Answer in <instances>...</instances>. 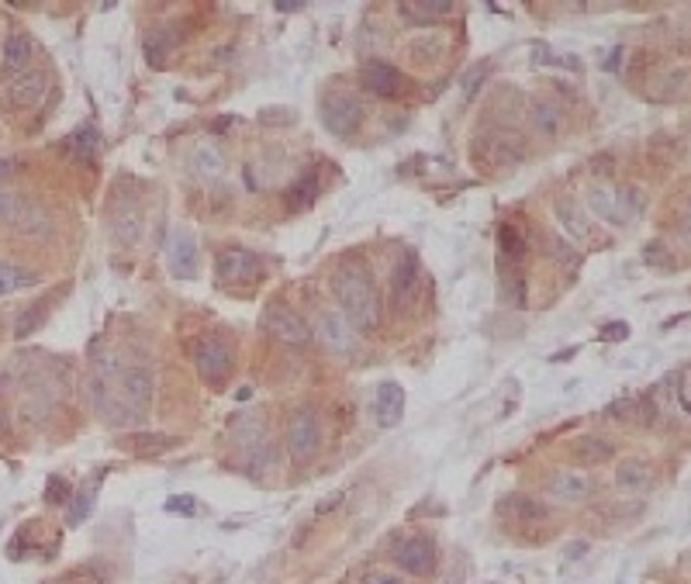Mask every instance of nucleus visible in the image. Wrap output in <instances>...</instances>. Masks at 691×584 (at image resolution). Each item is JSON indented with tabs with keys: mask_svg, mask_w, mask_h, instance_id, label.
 Returning <instances> with one entry per match:
<instances>
[{
	"mask_svg": "<svg viewBox=\"0 0 691 584\" xmlns=\"http://www.w3.org/2000/svg\"><path fill=\"white\" fill-rule=\"evenodd\" d=\"M588 215L605 225H625L623 211H619V190L591 187V190H588Z\"/></svg>",
	"mask_w": 691,
	"mask_h": 584,
	"instance_id": "6ab92c4d",
	"label": "nucleus"
},
{
	"mask_svg": "<svg viewBox=\"0 0 691 584\" xmlns=\"http://www.w3.org/2000/svg\"><path fill=\"white\" fill-rule=\"evenodd\" d=\"M97 377H101V374H97ZM114 381L121 387V398L128 404H135V411H142L146 404H153V398H156V374H153V367H146V363L121 367V374H118Z\"/></svg>",
	"mask_w": 691,
	"mask_h": 584,
	"instance_id": "6e6552de",
	"label": "nucleus"
},
{
	"mask_svg": "<svg viewBox=\"0 0 691 584\" xmlns=\"http://www.w3.org/2000/svg\"><path fill=\"white\" fill-rule=\"evenodd\" d=\"M249 398H252V387H239L235 391V402H249Z\"/></svg>",
	"mask_w": 691,
	"mask_h": 584,
	"instance_id": "de8ad7c7",
	"label": "nucleus"
},
{
	"mask_svg": "<svg viewBox=\"0 0 691 584\" xmlns=\"http://www.w3.org/2000/svg\"><path fill=\"white\" fill-rule=\"evenodd\" d=\"M685 84H688V66L668 69V84H664V87L657 90V93H660V97H670L674 90H681V87H685Z\"/></svg>",
	"mask_w": 691,
	"mask_h": 584,
	"instance_id": "a19ab883",
	"label": "nucleus"
},
{
	"mask_svg": "<svg viewBox=\"0 0 691 584\" xmlns=\"http://www.w3.org/2000/svg\"><path fill=\"white\" fill-rule=\"evenodd\" d=\"M498 249H501V256L512 260V263H518V260L526 256V239H522V228L515 222L498 225Z\"/></svg>",
	"mask_w": 691,
	"mask_h": 584,
	"instance_id": "cd10ccee",
	"label": "nucleus"
},
{
	"mask_svg": "<svg viewBox=\"0 0 691 584\" xmlns=\"http://www.w3.org/2000/svg\"><path fill=\"white\" fill-rule=\"evenodd\" d=\"M24 211V201L18 194H0V222H18Z\"/></svg>",
	"mask_w": 691,
	"mask_h": 584,
	"instance_id": "4c0bfd02",
	"label": "nucleus"
},
{
	"mask_svg": "<svg viewBox=\"0 0 691 584\" xmlns=\"http://www.w3.org/2000/svg\"><path fill=\"white\" fill-rule=\"evenodd\" d=\"M359 584H404V581L402 574H394V571H370Z\"/></svg>",
	"mask_w": 691,
	"mask_h": 584,
	"instance_id": "79ce46f5",
	"label": "nucleus"
},
{
	"mask_svg": "<svg viewBox=\"0 0 691 584\" xmlns=\"http://www.w3.org/2000/svg\"><path fill=\"white\" fill-rule=\"evenodd\" d=\"M398 563H402V571L415 574V578L429 574V571L436 567V539L432 536H412L408 543H402V550H398Z\"/></svg>",
	"mask_w": 691,
	"mask_h": 584,
	"instance_id": "f8f14e48",
	"label": "nucleus"
},
{
	"mask_svg": "<svg viewBox=\"0 0 691 584\" xmlns=\"http://www.w3.org/2000/svg\"><path fill=\"white\" fill-rule=\"evenodd\" d=\"M301 7H305V4H297V0H290V4H288V0H280V4H277V11H280V14H290V11H301Z\"/></svg>",
	"mask_w": 691,
	"mask_h": 584,
	"instance_id": "49530a36",
	"label": "nucleus"
},
{
	"mask_svg": "<svg viewBox=\"0 0 691 584\" xmlns=\"http://www.w3.org/2000/svg\"><path fill=\"white\" fill-rule=\"evenodd\" d=\"M314 198H318V177L308 173V177H301L288 190V208L290 211H308L314 204Z\"/></svg>",
	"mask_w": 691,
	"mask_h": 584,
	"instance_id": "c756f323",
	"label": "nucleus"
},
{
	"mask_svg": "<svg viewBox=\"0 0 691 584\" xmlns=\"http://www.w3.org/2000/svg\"><path fill=\"white\" fill-rule=\"evenodd\" d=\"M111 235L114 243L121 246H135L142 239V211L138 204H125V208H114L111 211Z\"/></svg>",
	"mask_w": 691,
	"mask_h": 584,
	"instance_id": "a211bd4d",
	"label": "nucleus"
},
{
	"mask_svg": "<svg viewBox=\"0 0 691 584\" xmlns=\"http://www.w3.org/2000/svg\"><path fill=\"white\" fill-rule=\"evenodd\" d=\"M69 484L63 481V477H49V491H45V501L49 505H63V501H69Z\"/></svg>",
	"mask_w": 691,
	"mask_h": 584,
	"instance_id": "58836bf2",
	"label": "nucleus"
},
{
	"mask_svg": "<svg viewBox=\"0 0 691 584\" xmlns=\"http://www.w3.org/2000/svg\"><path fill=\"white\" fill-rule=\"evenodd\" d=\"M4 429H7V419H4V415H0V432H4Z\"/></svg>",
	"mask_w": 691,
	"mask_h": 584,
	"instance_id": "09e8293b",
	"label": "nucleus"
},
{
	"mask_svg": "<svg viewBox=\"0 0 691 584\" xmlns=\"http://www.w3.org/2000/svg\"><path fill=\"white\" fill-rule=\"evenodd\" d=\"M31 56H35V42H31V35H24V31H14V35L4 42V69H7V73L28 69Z\"/></svg>",
	"mask_w": 691,
	"mask_h": 584,
	"instance_id": "4be33fe9",
	"label": "nucleus"
},
{
	"mask_svg": "<svg viewBox=\"0 0 691 584\" xmlns=\"http://www.w3.org/2000/svg\"><path fill=\"white\" fill-rule=\"evenodd\" d=\"M322 125L332 135H353L363 125V101L357 93L332 90L322 97Z\"/></svg>",
	"mask_w": 691,
	"mask_h": 584,
	"instance_id": "f03ea898",
	"label": "nucleus"
},
{
	"mask_svg": "<svg viewBox=\"0 0 691 584\" xmlns=\"http://www.w3.org/2000/svg\"><path fill=\"white\" fill-rule=\"evenodd\" d=\"M453 11H456V7H453L449 0H402V4H398V14L412 24L443 22V18H449Z\"/></svg>",
	"mask_w": 691,
	"mask_h": 584,
	"instance_id": "f3484780",
	"label": "nucleus"
},
{
	"mask_svg": "<svg viewBox=\"0 0 691 584\" xmlns=\"http://www.w3.org/2000/svg\"><path fill=\"white\" fill-rule=\"evenodd\" d=\"M166 512H180L183 518H194L198 516V498L194 494H173L166 501Z\"/></svg>",
	"mask_w": 691,
	"mask_h": 584,
	"instance_id": "e433bc0d",
	"label": "nucleus"
},
{
	"mask_svg": "<svg viewBox=\"0 0 691 584\" xmlns=\"http://www.w3.org/2000/svg\"><path fill=\"white\" fill-rule=\"evenodd\" d=\"M509 512L515 518H529V522L546 516V509L536 498H529V494H505V498H498V516H509Z\"/></svg>",
	"mask_w": 691,
	"mask_h": 584,
	"instance_id": "bb28decb",
	"label": "nucleus"
},
{
	"mask_svg": "<svg viewBox=\"0 0 691 584\" xmlns=\"http://www.w3.org/2000/svg\"><path fill=\"white\" fill-rule=\"evenodd\" d=\"M39 318H42V308H28V312L18 318V325H14V336L18 339L31 336V332L39 329Z\"/></svg>",
	"mask_w": 691,
	"mask_h": 584,
	"instance_id": "ea45409f",
	"label": "nucleus"
},
{
	"mask_svg": "<svg viewBox=\"0 0 691 584\" xmlns=\"http://www.w3.org/2000/svg\"><path fill=\"white\" fill-rule=\"evenodd\" d=\"M170 270L180 280L198 277V243H194V235H187V232L173 235V243H170Z\"/></svg>",
	"mask_w": 691,
	"mask_h": 584,
	"instance_id": "dca6fc26",
	"label": "nucleus"
},
{
	"mask_svg": "<svg viewBox=\"0 0 691 584\" xmlns=\"http://www.w3.org/2000/svg\"><path fill=\"white\" fill-rule=\"evenodd\" d=\"M650 481H653V473L643 460H636V456H629V460H619V467H616V484L623 488V491H647Z\"/></svg>",
	"mask_w": 691,
	"mask_h": 584,
	"instance_id": "5701e85b",
	"label": "nucleus"
},
{
	"mask_svg": "<svg viewBox=\"0 0 691 584\" xmlns=\"http://www.w3.org/2000/svg\"><path fill=\"white\" fill-rule=\"evenodd\" d=\"M18 173V159L11 156H0V183H7V180Z\"/></svg>",
	"mask_w": 691,
	"mask_h": 584,
	"instance_id": "a18cd8bd",
	"label": "nucleus"
},
{
	"mask_svg": "<svg viewBox=\"0 0 691 584\" xmlns=\"http://www.w3.org/2000/svg\"><path fill=\"white\" fill-rule=\"evenodd\" d=\"M602 339L605 342H623V339H629V325L625 322H612V325L602 329Z\"/></svg>",
	"mask_w": 691,
	"mask_h": 584,
	"instance_id": "37998d69",
	"label": "nucleus"
},
{
	"mask_svg": "<svg viewBox=\"0 0 691 584\" xmlns=\"http://www.w3.org/2000/svg\"><path fill=\"white\" fill-rule=\"evenodd\" d=\"M332 291L339 301V312L346 314L359 332H374L380 325V294L377 284L357 267L339 270L332 277Z\"/></svg>",
	"mask_w": 691,
	"mask_h": 584,
	"instance_id": "f257e3e1",
	"label": "nucleus"
},
{
	"mask_svg": "<svg viewBox=\"0 0 691 584\" xmlns=\"http://www.w3.org/2000/svg\"><path fill=\"white\" fill-rule=\"evenodd\" d=\"M443 35H415L412 42H408V56L415 59V63H436L439 56H443Z\"/></svg>",
	"mask_w": 691,
	"mask_h": 584,
	"instance_id": "c85d7f7f",
	"label": "nucleus"
},
{
	"mask_svg": "<svg viewBox=\"0 0 691 584\" xmlns=\"http://www.w3.org/2000/svg\"><path fill=\"white\" fill-rule=\"evenodd\" d=\"M45 90H49V76H45L42 69H24L22 76H14L11 80V101L14 104H22V108H31V104H39L45 97Z\"/></svg>",
	"mask_w": 691,
	"mask_h": 584,
	"instance_id": "2eb2a0df",
	"label": "nucleus"
},
{
	"mask_svg": "<svg viewBox=\"0 0 691 584\" xmlns=\"http://www.w3.org/2000/svg\"><path fill=\"white\" fill-rule=\"evenodd\" d=\"M170 52H173V31H153L149 39H146V59L153 63V66H166V59H170Z\"/></svg>",
	"mask_w": 691,
	"mask_h": 584,
	"instance_id": "473e14b6",
	"label": "nucleus"
},
{
	"mask_svg": "<svg viewBox=\"0 0 691 584\" xmlns=\"http://www.w3.org/2000/svg\"><path fill=\"white\" fill-rule=\"evenodd\" d=\"M554 215H557V222H560V228H563V239H567V243H574V246H591V243H595L591 215H588L584 208H578L571 198L554 204Z\"/></svg>",
	"mask_w": 691,
	"mask_h": 584,
	"instance_id": "1a4fd4ad",
	"label": "nucleus"
},
{
	"mask_svg": "<svg viewBox=\"0 0 691 584\" xmlns=\"http://www.w3.org/2000/svg\"><path fill=\"white\" fill-rule=\"evenodd\" d=\"M359 84L367 93H374V97H384V101H391V97H398L402 93V69L391 66V63H367V66L359 69Z\"/></svg>",
	"mask_w": 691,
	"mask_h": 584,
	"instance_id": "9b49d317",
	"label": "nucleus"
},
{
	"mask_svg": "<svg viewBox=\"0 0 691 584\" xmlns=\"http://www.w3.org/2000/svg\"><path fill=\"white\" fill-rule=\"evenodd\" d=\"M194 367L204 381L222 384L232 370V346L218 336H204L194 342Z\"/></svg>",
	"mask_w": 691,
	"mask_h": 584,
	"instance_id": "423d86ee",
	"label": "nucleus"
},
{
	"mask_svg": "<svg viewBox=\"0 0 691 584\" xmlns=\"http://www.w3.org/2000/svg\"><path fill=\"white\" fill-rule=\"evenodd\" d=\"M546 252L557 260L560 267H567V270H578L580 260H584V252H580L574 243H567L563 235H546Z\"/></svg>",
	"mask_w": 691,
	"mask_h": 584,
	"instance_id": "2f4dec72",
	"label": "nucleus"
},
{
	"mask_svg": "<svg viewBox=\"0 0 691 584\" xmlns=\"http://www.w3.org/2000/svg\"><path fill=\"white\" fill-rule=\"evenodd\" d=\"M529 125H533L539 135H557L563 128V111H560L554 101H533L529 108Z\"/></svg>",
	"mask_w": 691,
	"mask_h": 584,
	"instance_id": "b1692460",
	"label": "nucleus"
},
{
	"mask_svg": "<svg viewBox=\"0 0 691 584\" xmlns=\"http://www.w3.org/2000/svg\"><path fill=\"white\" fill-rule=\"evenodd\" d=\"M190 170L198 173L201 180H218L225 173V156L222 149L215 146V142H201L198 149H194V156H190Z\"/></svg>",
	"mask_w": 691,
	"mask_h": 584,
	"instance_id": "412c9836",
	"label": "nucleus"
},
{
	"mask_svg": "<svg viewBox=\"0 0 691 584\" xmlns=\"http://www.w3.org/2000/svg\"><path fill=\"white\" fill-rule=\"evenodd\" d=\"M567 453L580 464H608L616 456V447L602 436H580L574 443H567Z\"/></svg>",
	"mask_w": 691,
	"mask_h": 584,
	"instance_id": "aec40b11",
	"label": "nucleus"
},
{
	"mask_svg": "<svg viewBox=\"0 0 691 584\" xmlns=\"http://www.w3.org/2000/svg\"><path fill=\"white\" fill-rule=\"evenodd\" d=\"M415 284H419V256L408 249V252H404V260L398 263V270H394V284H391L394 301H398V305L408 301L412 291H415Z\"/></svg>",
	"mask_w": 691,
	"mask_h": 584,
	"instance_id": "393cba45",
	"label": "nucleus"
},
{
	"mask_svg": "<svg viewBox=\"0 0 691 584\" xmlns=\"http://www.w3.org/2000/svg\"><path fill=\"white\" fill-rule=\"evenodd\" d=\"M97 146H101V132H97L93 125H80V128L66 138V149L80 159L93 156V153H97Z\"/></svg>",
	"mask_w": 691,
	"mask_h": 584,
	"instance_id": "7c9ffc66",
	"label": "nucleus"
},
{
	"mask_svg": "<svg viewBox=\"0 0 691 584\" xmlns=\"http://www.w3.org/2000/svg\"><path fill=\"white\" fill-rule=\"evenodd\" d=\"M39 280L35 270H28L24 263H14V260H0V297L11 291H22V288H31Z\"/></svg>",
	"mask_w": 691,
	"mask_h": 584,
	"instance_id": "a878e982",
	"label": "nucleus"
},
{
	"mask_svg": "<svg viewBox=\"0 0 691 584\" xmlns=\"http://www.w3.org/2000/svg\"><path fill=\"white\" fill-rule=\"evenodd\" d=\"M346 498H350V488H335V491H325L318 501H314V518H329L339 509V505H346Z\"/></svg>",
	"mask_w": 691,
	"mask_h": 584,
	"instance_id": "72a5a7b5",
	"label": "nucleus"
},
{
	"mask_svg": "<svg viewBox=\"0 0 691 584\" xmlns=\"http://www.w3.org/2000/svg\"><path fill=\"white\" fill-rule=\"evenodd\" d=\"M263 322H267V332L277 342H284V346H308V339H312V329H308V322L301 318L297 312H290L284 305H270L267 314H263Z\"/></svg>",
	"mask_w": 691,
	"mask_h": 584,
	"instance_id": "0eeeda50",
	"label": "nucleus"
},
{
	"mask_svg": "<svg viewBox=\"0 0 691 584\" xmlns=\"http://www.w3.org/2000/svg\"><path fill=\"white\" fill-rule=\"evenodd\" d=\"M322 447V419L312 408H297L288 422V453L294 460H312Z\"/></svg>",
	"mask_w": 691,
	"mask_h": 584,
	"instance_id": "39448f33",
	"label": "nucleus"
},
{
	"mask_svg": "<svg viewBox=\"0 0 691 584\" xmlns=\"http://www.w3.org/2000/svg\"><path fill=\"white\" fill-rule=\"evenodd\" d=\"M404 419V387L398 381H380L374 391V422L377 429H394Z\"/></svg>",
	"mask_w": 691,
	"mask_h": 584,
	"instance_id": "9d476101",
	"label": "nucleus"
},
{
	"mask_svg": "<svg viewBox=\"0 0 691 584\" xmlns=\"http://www.w3.org/2000/svg\"><path fill=\"white\" fill-rule=\"evenodd\" d=\"M215 273L225 284H256L263 277V260L243 246H225L215 256Z\"/></svg>",
	"mask_w": 691,
	"mask_h": 584,
	"instance_id": "20e7f679",
	"label": "nucleus"
},
{
	"mask_svg": "<svg viewBox=\"0 0 691 584\" xmlns=\"http://www.w3.org/2000/svg\"><path fill=\"white\" fill-rule=\"evenodd\" d=\"M688 391H691V384H688Z\"/></svg>",
	"mask_w": 691,
	"mask_h": 584,
	"instance_id": "8fccbe9b",
	"label": "nucleus"
},
{
	"mask_svg": "<svg viewBox=\"0 0 691 584\" xmlns=\"http://www.w3.org/2000/svg\"><path fill=\"white\" fill-rule=\"evenodd\" d=\"M93 494H97V488L93 484H87L84 491L73 498V505H69V526H80L84 518L90 516V505H93Z\"/></svg>",
	"mask_w": 691,
	"mask_h": 584,
	"instance_id": "f704fd0d",
	"label": "nucleus"
},
{
	"mask_svg": "<svg viewBox=\"0 0 691 584\" xmlns=\"http://www.w3.org/2000/svg\"><path fill=\"white\" fill-rule=\"evenodd\" d=\"M591 477L584 471H574V467H567V471H557L550 477V484H546V491L550 498H557V501H567V505H574V501H584L588 494H591Z\"/></svg>",
	"mask_w": 691,
	"mask_h": 584,
	"instance_id": "ddd939ff",
	"label": "nucleus"
},
{
	"mask_svg": "<svg viewBox=\"0 0 691 584\" xmlns=\"http://www.w3.org/2000/svg\"><path fill=\"white\" fill-rule=\"evenodd\" d=\"M488 63H474V66L467 69V76H464V97L467 101H474L477 97V90H481V84L488 80Z\"/></svg>",
	"mask_w": 691,
	"mask_h": 584,
	"instance_id": "c9c22d12",
	"label": "nucleus"
},
{
	"mask_svg": "<svg viewBox=\"0 0 691 584\" xmlns=\"http://www.w3.org/2000/svg\"><path fill=\"white\" fill-rule=\"evenodd\" d=\"M118 447L135 453V456H163V453H170V449L180 447L177 436H170V432H132V436H121L118 439Z\"/></svg>",
	"mask_w": 691,
	"mask_h": 584,
	"instance_id": "4468645a",
	"label": "nucleus"
},
{
	"mask_svg": "<svg viewBox=\"0 0 691 584\" xmlns=\"http://www.w3.org/2000/svg\"><path fill=\"white\" fill-rule=\"evenodd\" d=\"M633 411H636V402H629V398H625V402H612V408H608V415H612V419H623V422L633 419Z\"/></svg>",
	"mask_w": 691,
	"mask_h": 584,
	"instance_id": "c03bdc74",
	"label": "nucleus"
},
{
	"mask_svg": "<svg viewBox=\"0 0 691 584\" xmlns=\"http://www.w3.org/2000/svg\"><path fill=\"white\" fill-rule=\"evenodd\" d=\"M318 342L335 353V357H357L359 350V329L342 312H322L318 314Z\"/></svg>",
	"mask_w": 691,
	"mask_h": 584,
	"instance_id": "7ed1b4c3",
	"label": "nucleus"
}]
</instances>
